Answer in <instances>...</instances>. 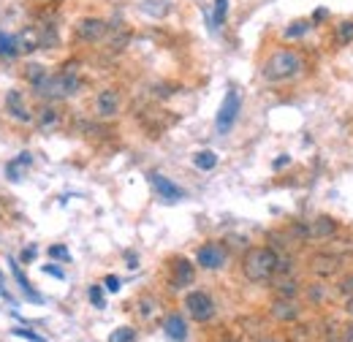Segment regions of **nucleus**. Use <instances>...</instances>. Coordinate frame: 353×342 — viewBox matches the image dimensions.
Returning a JSON list of instances; mask_svg holds the SVG:
<instances>
[{"instance_id":"f257e3e1","label":"nucleus","mask_w":353,"mask_h":342,"mask_svg":"<svg viewBox=\"0 0 353 342\" xmlns=\"http://www.w3.org/2000/svg\"><path fill=\"white\" fill-rule=\"evenodd\" d=\"M79 87H82V82L77 77V63H68L60 74H46V77H41L33 85V92L39 98H44V101H65V98L77 95Z\"/></svg>"},{"instance_id":"f03ea898","label":"nucleus","mask_w":353,"mask_h":342,"mask_svg":"<svg viewBox=\"0 0 353 342\" xmlns=\"http://www.w3.org/2000/svg\"><path fill=\"white\" fill-rule=\"evenodd\" d=\"M305 68V57L296 49H274L261 66V77L266 82H288L299 77Z\"/></svg>"},{"instance_id":"7ed1b4c3","label":"nucleus","mask_w":353,"mask_h":342,"mask_svg":"<svg viewBox=\"0 0 353 342\" xmlns=\"http://www.w3.org/2000/svg\"><path fill=\"white\" fill-rule=\"evenodd\" d=\"M280 256L272 248H250L242 258V272L250 283H269L277 274Z\"/></svg>"},{"instance_id":"20e7f679","label":"nucleus","mask_w":353,"mask_h":342,"mask_svg":"<svg viewBox=\"0 0 353 342\" xmlns=\"http://www.w3.org/2000/svg\"><path fill=\"white\" fill-rule=\"evenodd\" d=\"M239 109H242V95H239V90L236 87H228V92H225V98H223L221 103V112H218V117H215V130L225 136L228 130L234 128V123H236V117H239Z\"/></svg>"},{"instance_id":"39448f33","label":"nucleus","mask_w":353,"mask_h":342,"mask_svg":"<svg viewBox=\"0 0 353 342\" xmlns=\"http://www.w3.org/2000/svg\"><path fill=\"white\" fill-rule=\"evenodd\" d=\"M185 310L196 323H207V321L215 318V301L210 299V294H204V291H190L185 296Z\"/></svg>"},{"instance_id":"423d86ee","label":"nucleus","mask_w":353,"mask_h":342,"mask_svg":"<svg viewBox=\"0 0 353 342\" xmlns=\"http://www.w3.org/2000/svg\"><path fill=\"white\" fill-rule=\"evenodd\" d=\"M109 28H112V25H109L106 19H101V17H85V19L77 22L74 36L85 43H98L109 36Z\"/></svg>"},{"instance_id":"0eeeda50","label":"nucleus","mask_w":353,"mask_h":342,"mask_svg":"<svg viewBox=\"0 0 353 342\" xmlns=\"http://www.w3.org/2000/svg\"><path fill=\"white\" fill-rule=\"evenodd\" d=\"M196 263H199L201 269H210V272L223 269V266L228 263V250H225V245H221V242H207V245H201L199 253H196Z\"/></svg>"},{"instance_id":"6e6552de","label":"nucleus","mask_w":353,"mask_h":342,"mask_svg":"<svg viewBox=\"0 0 353 342\" xmlns=\"http://www.w3.org/2000/svg\"><path fill=\"white\" fill-rule=\"evenodd\" d=\"M150 182H152L155 193H158L163 201H169V204H176V201H182V199H185V190H182L179 185H174L169 177L158 174V171H152V174H150Z\"/></svg>"},{"instance_id":"1a4fd4ad","label":"nucleus","mask_w":353,"mask_h":342,"mask_svg":"<svg viewBox=\"0 0 353 342\" xmlns=\"http://www.w3.org/2000/svg\"><path fill=\"white\" fill-rule=\"evenodd\" d=\"M117 112H120V92L112 90V87L101 90V92L95 95V114L103 117V120H109V117H114Z\"/></svg>"},{"instance_id":"9d476101","label":"nucleus","mask_w":353,"mask_h":342,"mask_svg":"<svg viewBox=\"0 0 353 342\" xmlns=\"http://www.w3.org/2000/svg\"><path fill=\"white\" fill-rule=\"evenodd\" d=\"M196 280V269L188 258H174L172 261V288H188Z\"/></svg>"},{"instance_id":"9b49d317","label":"nucleus","mask_w":353,"mask_h":342,"mask_svg":"<svg viewBox=\"0 0 353 342\" xmlns=\"http://www.w3.org/2000/svg\"><path fill=\"white\" fill-rule=\"evenodd\" d=\"M334 234H337V223L332 217H326V214L310 220L307 225H305V239H329Z\"/></svg>"},{"instance_id":"f8f14e48","label":"nucleus","mask_w":353,"mask_h":342,"mask_svg":"<svg viewBox=\"0 0 353 342\" xmlns=\"http://www.w3.org/2000/svg\"><path fill=\"white\" fill-rule=\"evenodd\" d=\"M6 106H8V114H11L17 123H30V120H33L30 112H28V106H25V98H22L19 90H11V92L6 95Z\"/></svg>"},{"instance_id":"ddd939ff","label":"nucleus","mask_w":353,"mask_h":342,"mask_svg":"<svg viewBox=\"0 0 353 342\" xmlns=\"http://www.w3.org/2000/svg\"><path fill=\"white\" fill-rule=\"evenodd\" d=\"M163 332H166L169 340H174V342L188 340V323H185V318H182L179 312H172V315L163 318Z\"/></svg>"},{"instance_id":"4468645a","label":"nucleus","mask_w":353,"mask_h":342,"mask_svg":"<svg viewBox=\"0 0 353 342\" xmlns=\"http://www.w3.org/2000/svg\"><path fill=\"white\" fill-rule=\"evenodd\" d=\"M57 125H60V112L54 106H41L39 117H36V128L41 130V133H52Z\"/></svg>"},{"instance_id":"2eb2a0df","label":"nucleus","mask_w":353,"mask_h":342,"mask_svg":"<svg viewBox=\"0 0 353 342\" xmlns=\"http://www.w3.org/2000/svg\"><path fill=\"white\" fill-rule=\"evenodd\" d=\"M272 315H274L277 321H296V318H299V307L291 299H277L272 304Z\"/></svg>"},{"instance_id":"dca6fc26","label":"nucleus","mask_w":353,"mask_h":342,"mask_svg":"<svg viewBox=\"0 0 353 342\" xmlns=\"http://www.w3.org/2000/svg\"><path fill=\"white\" fill-rule=\"evenodd\" d=\"M310 269L315 272V274H321V277H326V274H334L337 269H340V261L334 256H315L310 261Z\"/></svg>"},{"instance_id":"f3484780","label":"nucleus","mask_w":353,"mask_h":342,"mask_svg":"<svg viewBox=\"0 0 353 342\" xmlns=\"http://www.w3.org/2000/svg\"><path fill=\"white\" fill-rule=\"evenodd\" d=\"M17 43H19V52H36V49H41V33H39V28L22 30L17 36Z\"/></svg>"},{"instance_id":"a211bd4d","label":"nucleus","mask_w":353,"mask_h":342,"mask_svg":"<svg viewBox=\"0 0 353 342\" xmlns=\"http://www.w3.org/2000/svg\"><path fill=\"white\" fill-rule=\"evenodd\" d=\"M33 163V158H30V152H22L19 158H14L8 166H6V174H8V179H14V182H19L22 179V174H25V169Z\"/></svg>"},{"instance_id":"6ab92c4d","label":"nucleus","mask_w":353,"mask_h":342,"mask_svg":"<svg viewBox=\"0 0 353 342\" xmlns=\"http://www.w3.org/2000/svg\"><path fill=\"white\" fill-rule=\"evenodd\" d=\"M8 263H11V272H14V277H17V283H19V288H22V294H25V296H30V299H33V301H41V296L36 294V288L30 285V280L25 277V272H22V269L17 266V261H8Z\"/></svg>"},{"instance_id":"aec40b11","label":"nucleus","mask_w":353,"mask_h":342,"mask_svg":"<svg viewBox=\"0 0 353 342\" xmlns=\"http://www.w3.org/2000/svg\"><path fill=\"white\" fill-rule=\"evenodd\" d=\"M17 54H19L17 36H8V33H3V30H0V57L11 60V57H17Z\"/></svg>"},{"instance_id":"412c9836","label":"nucleus","mask_w":353,"mask_h":342,"mask_svg":"<svg viewBox=\"0 0 353 342\" xmlns=\"http://www.w3.org/2000/svg\"><path fill=\"white\" fill-rule=\"evenodd\" d=\"M193 163H196V169L212 171L215 166H218V155H215L212 150H201V152H196V155H193Z\"/></svg>"},{"instance_id":"4be33fe9","label":"nucleus","mask_w":353,"mask_h":342,"mask_svg":"<svg viewBox=\"0 0 353 342\" xmlns=\"http://www.w3.org/2000/svg\"><path fill=\"white\" fill-rule=\"evenodd\" d=\"M310 28H312L310 19H296V22H291V25L283 30V36H285V39H302V36H307Z\"/></svg>"},{"instance_id":"5701e85b","label":"nucleus","mask_w":353,"mask_h":342,"mask_svg":"<svg viewBox=\"0 0 353 342\" xmlns=\"http://www.w3.org/2000/svg\"><path fill=\"white\" fill-rule=\"evenodd\" d=\"M225 17H228V0H215V8H212V28L221 30L225 25Z\"/></svg>"},{"instance_id":"b1692460","label":"nucleus","mask_w":353,"mask_h":342,"mask_svg":"<svg viewBox=\"0 0 353 342\" xmlns=\"http://www.w3.org/2000/svg\"><path fill=\"white\" fill-rule=\"evenodd\" d=\"M334 39L337 43H353V19H345L334 28Z\"/></svg>"},{"instance_id":"393cba45","label":"nucleus","mask_w":353,"mask_h":342,"mask_svg":"<svg viewBox=\"0 0 353 342\" xmlns=\"http://www.w3.org/2000/svg\"><path fill=\"white\" fill-rule=\"evenodd\" d=\"M277 294H280V299H294L299 294V285L294 280H280L277 283Z\"/></svg>"},{"instance_id":"a878e982","label":"nucleus","mask_w":353,"mask_h":342,"mask_svg":"<svg viewBox=\"0 0 353 342\" xmlns=\"http://www.w3.org/2000/svg\"><path fill=\"white\" fill-rule=\"evenodd\" d=\"M109 342H136V332L131 326H120V329H114L109 334Z\"/></svg>"},{"instance_id":"bb28decb","label":"nucleus","mask_w":353,"mask_h":342,"mask_svg":"<svg viewBox=\"0 0 353 342\" xmlns=\"http://www.w3.org/2000/svg\"><path fill=\"white\" fill-rule=\"evenodd\" d=\"M41 77H46L44 66H39V63H30V66H25V79H28L30 85H36Z\"/></svg>"},{"instance_id":"cd10ccee","label":"nucleus","mask_w":353,"mask_h":342,"mask_svg":"<svg viewBox=\"0 0 353 342\" xmlns=\"http://www.w3.org/2000/svg\"><path fill=\"white\" fill-rule=\"evenodd\" d=\"M141 11H144V14H152V17H163V14H169V3L152 6V0H147V3H141Z\"/></svg>"},{"instance_id":"c85d7f7f","label":"nucleus","mask_w":353,"mask_h":342,"mask_svg":"<svg viewBox=\"0 0 353 342\" xmlns=\"http://www.w3.org/2000/svg\"><path fill=\"white\" fill-rule=\"evenodd\" d=\"M90 301L95 304V307H106V301H103V291H101V285H92L88 291Z\"/></svg>"},{"instance_id":"c756f323","label":"nucleus","mask_w":353,"mask_h":342,"mask_svg":"<svg viewBox=\"0 0 353 342\" xmlns=\"http://www.w3.org/2000/svg\"><path fill=\"white\" fill-rule=\"evenodd\" d=\"M14 334H19V337H25V340H30V342H44V337H39V334H33V332H28V329H14Z\"/></svg>"},{"instance_id":"7c9ffc66","label":"nucleus","mask_w":353,"mask_h":342,"mask_svg":"<svg viewBox=\"0 0 353 342\" xmlns=\"http://www.w3.org/2000/svg\"><path fill=\"white\" fill-rule=\"evenodd\" d=\"M49 256H52V258H63V261H68V250H65L63 245H54V248H49Z\"/></svg>"},{"instance_id":"2f4dec72","label":"nucleus","mask_w":353,"mask_h":342,"mask_svg":"<svg viewBox=\"0 0 353 342\" xmlns=\"http://www.w3.org/2000/svg\"><path fill=\"white\" fill-rule=\"evenodd\" d=\"M103 283H106V288H109L112 294H117V291H120V277H114V274H109V277H106Z\"/></svg>"},{"instance_id":"473e14b6","label":"nucleus","mask_w":353,"mask_h":342,"mask_svg":"<svg viewBox=\"0 0 353 342\" xmlns=\"http://www.w3.org/2000/svg\"><path fill=\"white\" fill-rule=\"evenodd\" d=\"M340 294H345V296H353V274H351V277H345V280L340 283Z\"/></svg>"},{"instance_id":"72a5a7b5","label":"nucleus","mask_w":353,"mask_h":342,"mask_svg":"<svg viewBox=\"0 0 353 342\" xmlns=\"http://www.w3.org/2000/svg\"><path fill=\"white\" fill-rule=\"evenodd\" d=\"M44 272L46 274H52V277H60V280L65 277V274H63V269H57V266H44Z\"/></svg>"},{"instance_id":"f704fd0d","label":"nucleus","mask_w":353,"mask_h":342,"mask_svg":"<svg viewBox=\"0 0 353 342\" xmlns=\"http://www.w3.org/2000/svg\"><path fill=\"white\" fill-rule=\"evenodd\" d=\"M36 253H39V250H36V248H28V250H25V253H22V261H25V263H30V261H33V258H36Z\"/></svg>"},{"instance_id":"c9c22d12","label":"nucleus","mask_w":353,"mask_h":342,"mask_svg":"<svg viewBox=\"0 0 353 342\" xmlns=\"http://www.w3.org/2000/svg\"><path fill=\"white\" fill-rule=\"evenodd\" d=\"M288 163H291V158H288V155H283V158H277V161H274V169H283V166H288Z\"/></svg>"},{"instance_id":"e433bc0d","label":"nucleus","mask_w":353,"mask_h":342,"mask_svg":"<svg viewBox=\"0 0 353 342\" xmlns=\"http://www.w3.org/2000/svg\"><path fill=\"white\" fill-rule=\"evenodd\" d=\"M125 261H128V266H131V269H136V266H139V258H136V253H125Z\"/></svg>"},{"instance_id":"4c0bfd02","label":"nucleus","mask_w":353,"mask_h":342,"mask_svg":"<svg viewBox=\"0 0 353 342\" xmlns=\"http://www.w3.org/2000/svg\"><path fill=\"white\" fill-rule=\"evenodd\" d=\"M326 17H329V11H326V8H318V11L312 14V19H315V22H318V19H326Z\"/></svg>"},{"instance_id":"58836bf2","label":"nucleus","mask_w":353,"mask_h":342,"mask_svg":"<svg viewBox=\"0 0 353 342\" xmlns=\"http://www.w3.org/2000/svg\"><path fill=\"white\" fill-rule=\"evenodd\" d=\"M345 312L353 315V296H348V304H345Z\"/></svg>"},{"instance_id":"ea45409f","label":"nucleus","mask_w":353,"mask_h":342,"mask_svg":"<svg viewBox=\"0 0 353 342\" xmlns=\"http://www.w3.org/2000/svg\"><path fill=\"white\" fill-rule=\"evenodd\" d=\"M345 342H353V326H348V334H345Z\"/></svg>"},{"instance_id":"a19ab883","label":"nucleus","mask_w":353,"mask_h":342,"mask_svg":"<svg viewBox=\"0 0 353 342\" xmlns=\"http://www.w3.org/2000/svg\"><path fill=\"white\" fill-rule=\"evenodd\" d=\"M0 291H3V277H0ZM3 294H6V291H3Z\"/></svg>"},{"instance_id":"79ce46f5","label":"nucleus","mask_w":353,"mask_h":342,"mask_svg":"<svg viewBox=\"0 0 353 342\" xmlns=\"http://www.w3.org/2000/svg\"><path fill=\"white\" fill-rule=\"evenodd\" d=\"M261 342H280V340H261Z\"/></svg>"},{"instance_id":"37998d69","label":"nucleus","mask_w":353,"mask_h":342,"mask_svg":"<svg viewBox=\"0 0 353 342\" xmlns=\"http://www.w3.org/2000/svg\"><path fill=\"white\" fill-rule=\"evenodd\" d=\"M225 342H234V340H225Z\"/></svg>"}]
</instances>
